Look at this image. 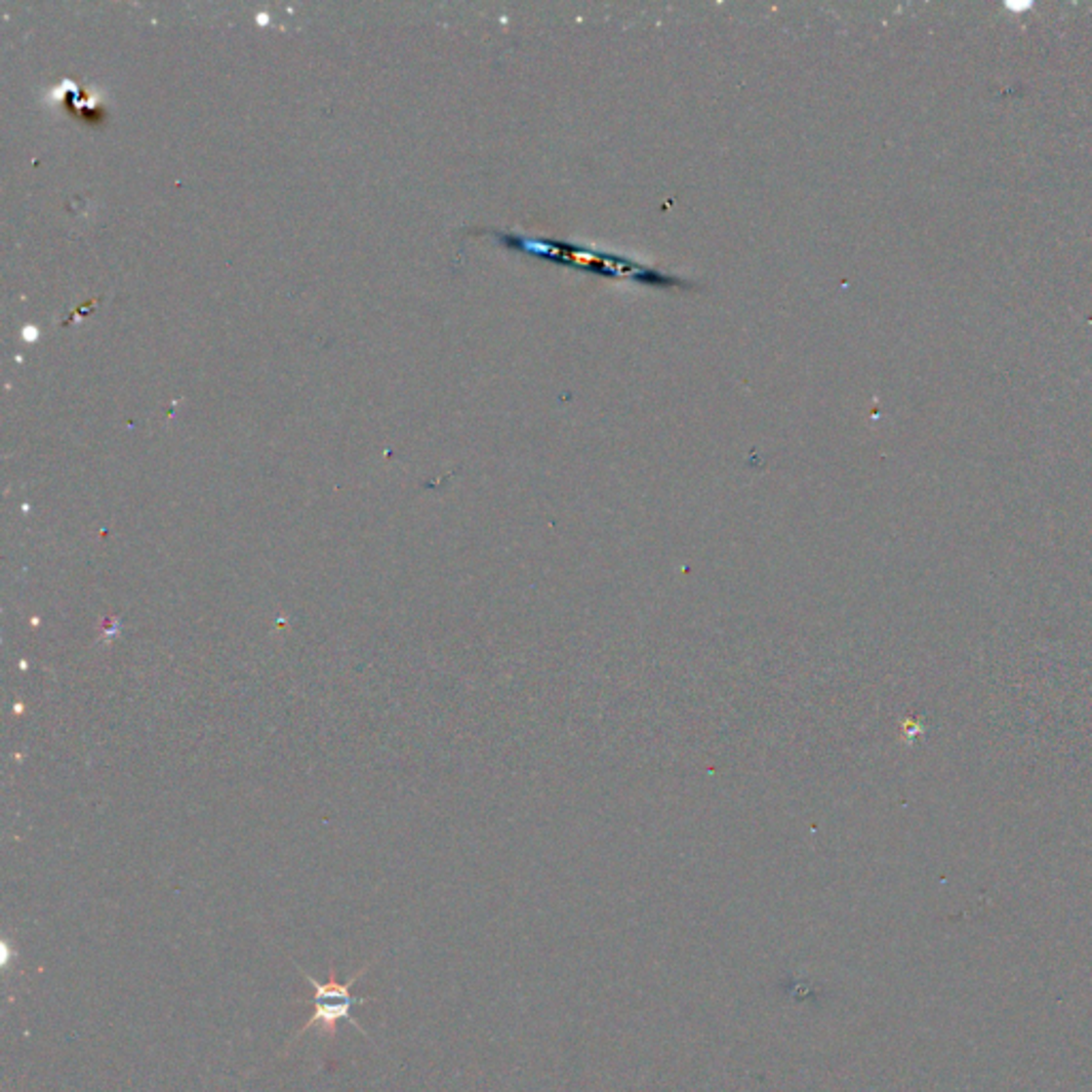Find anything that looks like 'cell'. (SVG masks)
Instances as JSON below:
<instances>
[{
    "label": "cell",
    "instance_id": "cell-1",
    "mask_svg": "<svg viewBox=\"0 0 1092 1092\" xmlns=\"http://www.w3.org/2000/svg\"><path fill=\"white\" fill-rule=\"evenodd\" d=\"M370 967H372V962H367L365 967H363L361 971H356L348 982H340V980H338V973H336V969H333V964H331V969H329L331 980H329L327 984L316 982L312 975H307L302 967H297L299 971H302L303 980L312 984V988H314V996L309 998V1003L314 1005V1014L309 1016V1018L305 1020V1025L293 1034L291 1041L286 1043V1050H291V1045H293L299 1037H302V1034H305L307 1031H312V1029H320V1032L327 1034V1037L333 1039V1037H336V1034H338V1022H342V1020H348L356 1031H359L361 1034H365V1037H367V1032L359 1027V1022H356V1020L352 1018V1009H354L356 1005H363V1003H367V1001H374V996H354V994H352V986H354L356 982H359L367 971H370ZM286 1050H284V1052H286Z\"/></svg>",
    "mask_w": 1092,
    "mask_h": 1092
}]
</instances>
